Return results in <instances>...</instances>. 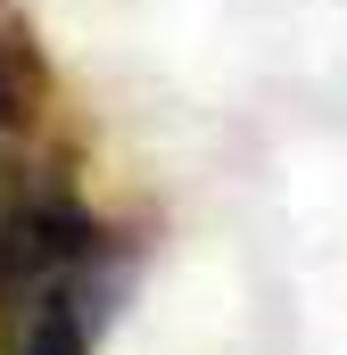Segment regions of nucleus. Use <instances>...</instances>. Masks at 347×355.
<instances>
[{
    "label": "nucleus",
    "instance_id": "obj_1",
    "mask_svg": "<svg viewBox=\"0 0 347 355\" xmlns=\"http://www.w3.org/2000/svg\"><path fill=\"white\" fill-rule=\"evenodd\" d=\"M133 240L91 207L58 157H0V355L67 289H124Z\"/></svg>",
    "mask_w": 347,
    "mask_h": 355
},
{
    "label": "nucleus",
    "instance_id": "obj_2",
    "mask_svg": "<svg viewBox=\"0 0 347 355\" xmlns=\"http://www.w3.org/2000/svg\"><path fill=\"white\" fill-rule=\"evenodd\" d=\"M50 50L42 25L25 17V0H0V141H25L50 116Z\"/></svg>",
    "mask_w": 347,
    "mask_h": 355
},
{
    "label": "nucleus",
    "instance_id": "obj_3",
    "mask_svg": "<svg viewBox=\"0 0 347 355\" xmlns=\"http://www.w3.org/2000/svg\"><path fill=\"white\" fill-rule=\"evenodd\" d=\"M116 297L124 289H67V297H50L17 355H99V331L116 322Z\"/></svg>",
    "mask_w": 347,
    "mask_h": 355
}]
</instances>
